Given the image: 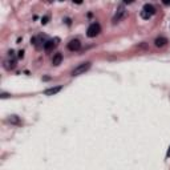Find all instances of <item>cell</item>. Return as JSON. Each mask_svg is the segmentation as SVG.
I'll list each match as a JSON object with an SVG mask.
<instances>
[{
    "mask_svg": "<svg viewBox=\"0 0 170 170\" xmlns=\"http://www.w3.org/2000/svg\"><path fill=\"white\" fill-rule=\"evenodd\" d=\"M154 13H156V8H154L151 4H145L144 7H142V11H141L140 15H141L142 19L148 20V19H150Z\"/></svg>",
    "mask_w": 170,
    "mask_h": 170,
    "instance_id": "1",
    "label": "cell"
},
{
    "mask_svg": "<svg viewBox=\"0 0 170 170\" xmlns=\"http://www.w3.org/2000/svg\"><path fill=\"white\" fill-rule=\"evenodd\" d=\"M100 32H101L100 24L98 23H92L91 25L88 27V29H86V36H88V37H96Z\"/></svg>",
    "mask_w": 170,
    "mask_h": 170,
    "instance_id": "2",
    "label": "cell"
},
{
    "mask_svg": "<svg viewBox=\"0 0 170 170\" xmlns=\"http://www.w3.org/2000/svg\"><path fill=\"white\" fill-rule=\"evenodd\" d=\"M89 68H91V63H89V61L80 64L79 67H76L75 69L72 70V76H80V75H82V73H85L86 70L89 69Z\"/></svg>",
    "mask_w": 170,
    "mask_h": 170,
    "instance_id": "3",
    "label": "cell"
},
{
    "mask_svg": "<svg viewBox=\"0 0 170 170\" xmlns=\"http://www.w3.org/2000/svg\"><path fill=\"white\" fill-rule=\"evenodd\" d=\"M125 13H126L125 7H124V5H120V7L117 8V12L114 13V16H113V20H112L113 24H117V23H118V21L121 20L124 16H125Z\"/></svg>",
    "mask_w": 170,
    "mask_h": 170,
    "instance_id": "4",
    "label": "cell"
},
{
    "mask_svg": "<svg viewBox=\"0 0 170 170\" xmlns=\"http://www.w3.org/2000/svg\"><path fill=\"white\" fill-rule=\"evenodd\" d=\"M80 48H81V43H80V40L73 39V40H70V41L68 43V49H69V51L76 52V51H80Z\"/></svg>",
    "mask_w": 170,
    "mask_h": 170,
    "instance_id": "5",
    "label": "cell"
},
{
    "mask_svg": "<svg viewBox=\"0 0 170 170\" xmlns=\"http://www.w3.org/2000/svg\"><path fill=\"white\" fill-rule=\"evenodd\" d=\"M57 41H58V39H55V40H48V41H45V44H44V49L45 51H51L53 47H56L57 45Z\"/></svg>",
    "mask_w": 170,
    "mask_h": 170,
    "instance_id": "6",
    "label": "cell"
},
{
    "mask_svg": "<svg viewBox=\"0 0 170 170\" xmlns=\"http://www.w3.org/2000/svg\"><path fill=\"white\" fill-rule=\"evenodd\" d=\"M61 86H55V88H49V89H45L44 91V94H47V96H53V94H56L58 93V92L61 91Z\"/></svg>",
    "mask_w": 170,
    "mask_h": 170,
    "instance_id": "7",
    "label": "cell"
},
{
    "mask_svg": "<svg viewBox=\"0 0 170 170\" xmlns=\"http://www.w3.org/2000/svg\"><path fill=\"white\" fill-rule=\"evenodd\" d=\"M61 61H63V55H61V53H56L53 57H52V64H53L55 67L60 65Z\"/></svg>",
    "mask_w": 170,
    "mask_h": 170,
    "instance_id": "8",
    "label": "cell"
},
{
    "mask_svg": "<svg viewBox=\"0 0 170 170\" xmlns=\"http://www.w3.org/2000/svg\"><path fill=\"white\" fill-rule=\"evenodd\" d=\"M166 43H168V39L166 37H157L154 40V44H156V47H163V45H166Z\"/></svg>",
    "mask_w": 170,
    "mask_h": 170,
    "instance_id": "9",
    "label": "cell"
},
{
    "mask_svg": "<svg viewBox=\"0 0 170 170\" xmlns=\"http://www.w3.org/2000/svg\"><path fill=\"white\" fill-rule=\"evenodd\" d=\"M8 121H10L11 124H20V120L17 116H11L10 118H8Z\"/></svg>",
    "mask_w": 170,
    "mask_h": 170,
    "instance_id": "10",
    "label": "cell"
},
{
    "mask_svg": "<svg viewBox=\"0 0 170 170\" xmlns=\"http://www.w3.org/2000/svg\"><path fill=\"white\" fill-rule=\"evenodd\" d=\"M7 69H12L15 68V60H11V61H5V65H4Z\"/></svg>",
    "mask_w": 170,
    "mask_h": 170,
    "instance_id": "11",
    "label": "cell"
},
{
    "mask_svg": "<svg viewBox=\"0 0 170 170\" xmlns=\"http://www.w3.org/2000/svg\"><path fill=\"white\" fill-rule=\"evenodd\" d=\"M48 20H49V17H48V16L43 17V19H41V24H47V23H48Z\"/></svg>",
    "mask_w": 170,
    "mask_h": 170,
    "instance_id": "12",
    "label": "cell"
},
{
    "mask_svg": "<svg viewBox=\"0 0 170 170\" xmlns=\"http://www.w3.org/2000/svg\"><path fill=\"white\" fill-rule=\"evenodd\" d=\"M17 56H19L20 58H23V57H24V52H23V51H20V52H19V55H17Z\"/></svg>",
    "mask_w": 170,
    "mask_h": 170,
    "instance_id": "13",
    "label": "cell"
},
{
    "mask_svg": "<svg viewBox=\"0 0 170 170\" xmlns=\"http://www.w3.org/2000/svg\"><path fill=\"white\" fill-rule=\"evenodd\" d=\"M166 157L170 158V146H169V149H168V153H166Z\"/></svg>",
    "mask_w": 170,
    "mask_h": 170,
    "instance_id": "14",
    "label": "cell"
},
{
    "mask_svg": "<svg viewBox=\"0 0 170 170\" xmlns=\"http://www.w3.org/2000/svg\"><path fill=\"white\" fill-rule=\"evenodd\" d=\"M163 4H165V5H170V1H163Z\"/></svg>",
    "mask_w": 170,
    "mask_h": 170,
    "instance_id": "15",
    "label": "cell"
}]
</instances>
